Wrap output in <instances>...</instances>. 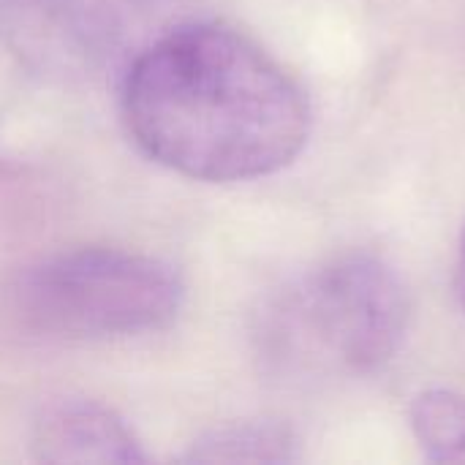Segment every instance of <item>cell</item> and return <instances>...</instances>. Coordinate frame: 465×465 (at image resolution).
I'll return each instance as SVG.
<instances>
[{"instance_id":"cell-1","label":"cell","mask_w":465,"mask_h":465,"mask_svg":"<svg viewBox=\"0 0 465 465\" xmlns=\"http://www.w3.org/2000/svg\"><path fill=\"white\" fill-rule=\"evenodd\" d=\"M123 117L153 161L202 183L275 174L311 134L300 84L221 22L180 25L153 41L128 68Z\"/></svg>"},{"instance_id":"cell-2","label":"cell","mask_w":465,"mask_h":465,"mask_svg":"<svg viewBox=\"0 0 465 465\" xmlns=\"http://www.w3.org/2000/svg\"><path fill=\"white\" fill-rule=\"evenodd\" d=\"M183 308L177 272L147 253L76 248L30 267L16 311L38 332L79 341L131 338L169 327Z\"/></svg>"},{"instance_id":"cell-3","label":"cell","mask_w":465,"mask_h":465,"mask_svg":"<svg viewBox=\"0 0 465 465\" xmlns=\"http://www.w3.org/2000/svg\"><path fill=\"white\" fill-rule=\"evenodd\" d=\"M289 341L308 357L351 373L384 368L409 327V300L398 275L371 253H349L319 267L286 308Z\"/></svg>"},{"instance_id":"cell-4","label":"cell","mask_w":465,"mask_h":465,"mask_svg":"<svg viewBox=\"0 0 465 465\" xmlns=\"http://www.w3.org/2000/svg\"><path fill=\"white\" fill-rule=\"evenodd\" d=\"M33 455L41 463H144L134 433L106 406L93 401H57L33 425Z\"/></svg>"},{"instance_id":"cell-5","label":"cell","mask_w":465,"mask_h":465,"mask_svg":"<svg viewBox=\"0 0 465 465\" xmlns=\"http://www.w3.org/2000/svg\"><path fill=\"white\" fill-rule=\"evenodd\" d=\"M297 441L278 422H232L204 433L183 460L188 463H289Z\"/></svg>"},{"instance_id":"cell-6","label":"cell","mask_w":465,"mask_h":465,"mask_svg":"<svg viewBox=\"0 0 465 465\" xmlns=\"http://www.w3.org/2000/svg\"><path fill=\"white\" fill-rule=\"evenodd\" d=\"M414 436L433 463H465V398L428 390L411 406Z\"/></svg>"},{"instance_id":"cell-7","label":"cell","mask_w":465,"mask_h":465,"mask_svg":"<svg viewBox=\"0 0 465 465\" xmlns=\"http://www.w3.org/2000/svg\"><path fill=\"white\" fill-rule=\"evenodd\" d=\"M458 292H460V302L465 308V232L460 240V253H458Z\"/></svg>"}]
</instances>
